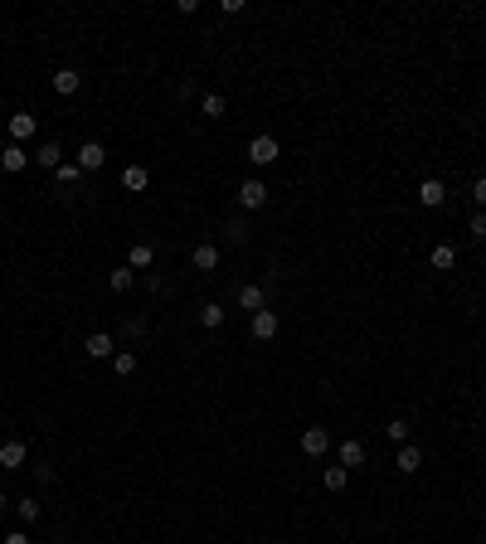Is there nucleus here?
<instances>
[{
  "mask_svg": "<svg viewBox=\"0 0 486 544\" xmlns=\"http://www.w3.org/2000/svg\"><path fill=\"white\" fill-rule=\"evenodd\" d=\"M277 156H282L277 136H253V146H248V161H253V165H272Z\"/></svg>",
  "mask_w": 486,
  "mask_h": 544,
  "instance_id": "1",
  "label": "nucleus"
},
{
  "mask_svg": "<svg viewBox=\"0 0 486 544\" xmlns=\"http://www.w3.org/2000/svg\"><path fill=\"white\" fill-rule=\"evenodd\" d=\"M108 165V146L103 141H83L78 146V170H103Z\"/></svg>",
  "mask_w": 486,
  "mask_h": 544,
  "instance_id": "2",
  "label": "nucleus"
},
{
  "mask_svg": "<svg viewBox=\"0 0 486 544\" xmlns=\"http://www.w3.org/2000/svg\"><path fill=\"white\" fill-rule=\"evenodd\" d=\"M29 161H34V156H29L25 146H15V141H10V146L0 151V170H5V175H20V170H25Z\"/></svg>",
  "mask_w": 486,
  "mask_h": 544,
  "instance_id": "3",
  "label": "nucleus"
},
{
  "mask_svg": "<svg viewBox=\"0 0 486 544\" xmlns=\"http://www.w3.org/2000/svg\"><path fill=\"white\" fill-rule=\"evenodd\" d=\"M239 204L243 209H263V204H268V185H263V180H243L239 185Z\"/></svg>",
  "mask_w": 486,
  "mask_h": 544,
  "instance_id": "4",
  "label": "nucleus"
},
{
  "mask_svg": "<svg viewBox=\"0 0 486 544\" xmlns=\"http://www.w3.org/2000/svg\"><path fill=\"white\" fill-rule=\"evenodd\" d=\"M326 447H331V433H326V428H306V433H301V452H306V457H326Z\"/></svg>",
  "mask_w": 486,
  "mask_h": 544,
  "instance_id": "5",
  "label": "nucleus"
},
{
  "mask_svg": "<svg viewBox=\"0 0 486 544\" xmlns=\"http://www.w3.org/2000/svg\"><path fill=\"white\" fill-rule=\"evenodd\" d=\"M34 127H39V122H34V112H15V117H10V141H15V146H20V141H29V136H34Z\"/></svg>",
  "mask_w": 486,
  "mask_h": 544,
  "instance_id": "6",
  "label": "nucleus"
},
{
  "mask_svg": "<svg viewBox=\"0 0 486 544\" xmlns=\"http://www.w3.org/2000/svg\"><path fill=\"white\" fill-rule=\"evenodd\" d=\"M25 442H15V437H10V442H0V466H5V471H15V466H25Z\"/></svg>",
  "mask_w": 486,
  "mask_h": 544,
  "instance_id": "7",
  "label": "nucleus"
},
{
  "mask_svg": "<svg viewBox=\"0 0 486 544\" xmlns=\"http://www.w3.org/2000/svg\"><path fill=\"white\" fill-rule=\"evenodd\" d=\"M443 199H448V190H443V180H423V185H418V204H423V209H438Z\"/></svg>",
  "mask_w": 486,
  "mask_h": 544,
  "instance_id": "8",
  "label": "nucleus"
},
{
  "mask_svg": "<svg viewBox=\"0 0 486 544\" xmlns=\"http://www.w3.org/2000/svg\"><path fill=\"white\" fill-rule=\"evenodd\" d=\"M360 462H365V442H360V437H346V442H341V466L351 471V466H360Z\"/></svg>",
  "mask_w": 486,
  "mask_h": 544,
  "instance_id": "9",
  "label": "nucleus"
},
{
  "mask_svg": "<svg viewBox=\"0 0 486 544\" xmlns=\"http://www.w3.org/2000/svg\"><path fill=\"white\" fill-rule=\"evenodd\" d=\"M253 335H258V340H272V335H277V311H253Z\"/></svg>",
  "mask_w": 486,
  "mask_h": 544,
  "instance_id": "10",
  "label": "nucleus"
},
{
  "mask_svg": "<svg viewBox=\"0 0 486 544\" xmlns=\"http://www.w3.org/2000/svg\"><path fill=\"white\" fill-rule=\"evenodd\" d=\"M78 83H83V73H78V68H58V73H54V93L73 98V93H78Z\"/></svg>",
  "mask_w": 486,
  "mask_h": 544,
  "instance_id": "11",
  "label": "nucleus"
},
{
  "mask_svg": "<svg viewBox=\"0 0 486 544\" xmlns=\"http://www.w3.org/2000/svg\"><path fill=\"white\" fill-rule=\"evenodd\" d=\"M34 165H44V170H58V165H63V151H58V141H44V146L34 151Z\"/></svg>",
  "mask_w": 486,
  "mask_h": 544,
  "instance_id": "12",
  "label": "nucleus"
},
{
  "mask_svg": "<svg viewBox=\"0 0 486 544\" xmlns=\"http://www.w3.org/2000/svg\"><path fill=\"white\" fill-rule=\"evenodd\" d=\"M146 185H151V170L146 165H127L122 170V190H146Z\"/></svg>",
  "mask_w": 486,
  "mask_h": 544,
  "instance_id": "13",
  "label": "nucleus"
},
{
  "mask_svg": "<svg viewBox=\"0 0 486 544\" xmlns=\"http://www.w3.org/2000/svg\"><path fill=\"white\" fill-rule=\"evenodd\" d=\"M112 355V335L108 330H93V335H88V360H108Z\"/></svg>",
  "mask_w": 486,
  "mask_h": 544,
  "instance_id": "14",
  "label": "nucleus"
},
{
  "mask_svg": "<svg viewBox=\"0 0 486 544\" xmlns=\"http://www.w3.org/2000/svg\"><path fill=\"white\" fill-rule=\"evenodd\" d=\"M190 263H195V268H200V272L219 268V248H214V244H200V248H195V253H190Z\"/></svg>",
  "mask_w": 486,
  "mask_h": 544,
  "instance_id": "15",
  "label": "nucleus"
},
{
  "mask_svg": "<svg viewBox=\"0 0 486 544\" xmlns=\"http://www.w3.org/2000/svg\"><path fill=\"white\" fill-rule=\"evenodd\" d=\"M263 301H268V292H263V287H253V282H248V287H239V306H243V311H263Z\"/></svg>",
  "mask_w": 486,
  "mask_h": 544,
  "instance_id": "16",
  "label": "nucleus"
},
{
  "mask_svg": "<svg viewBox=\"0 0 486 544\" xmlns=\"http://www.w3.org/2000/svg\"><path fill=\"white\" fill-rule=\"evenodd\" d=\"M433 268H438V272L457 268V248H453V244H438V248H433Z\"/></svg>",
  "mask_w": 486,
  "mask_h": 544,
  "instance_id": "17",
  "label": "nucleus"
},
{
  "mask_svg": "<svg viewBox=\"0 0 486 544\" xmlns=\"http://www.w3.org/2000/svg\"><path fill=\"white\" fill-rule=\"evenodd\" d=\"M346 481H351V471H346V466H326V471H321V486L326 491H346Z\"/></svg>",
  "mask_w": 486,
  "mask_h": 544,
  "instance_id": "18",
  "label": "nucleus"
},
{
  "mask_svg": "<svg viewBox=\"0 0 486 544\" xmlns=\"http://www.w3.org/2000/svg\"><path fill=\"white\" fill-rule=\"evenodd\" d=\"M418 466H423V452H418L413 442H404V447H399V471H418Z\"/></svg>",
  "mask_w": 486,
  "mask_h": 544,
  "instance_id": "19",
  "label": "nucleus"
},
{
  "mask_svg": "<svg viewBox=\"0 0 486 544\" xmlns=\"http://www.w3.org/2000/svg\"><path fill=\"white\" fill-rule=\"evenodd\" d=\"M112 370H117V375H122V380H127V375H136V355H132V350L112 355Z\"/></svg>",
  "mask_w": 486,
  "mask_h": 544,
  "instance_id": "20",
  "label": "nucleus"
},
{
  "mask_svg": "<svg viewBox=\"0 0 486 544\" xmlns=\"http://www.w3.org/2000/svg\"><path fill=\"white\" fill-rule=\"evenodd\" d=\"M151 258H156V253H151V244H136L132 253H127V263H132V268H151Z\"/></svg>",
  "mask_w": 486,
  "mask_h": 544,
  "instance_id": "21",
  "label": "nucleus"
},
{
  "mask_svg": "<svg viewBox=\"0 0 486 544\" xmlns=\"http://www.w3.org/2000/svg\"><path fill=\"white\" fill-rule=\"evenodd\" d=\"M200 321H205V330H219V326H224V306H214V301H210V306L200 311Z\"/></svg>",
  "mask_w": 486,
  "mask_h": 544,
  "instance_id": "22",
  "label": "nucleus"
},
{
  "mask_svg": "<svg viewBox=\"0 0 486 544\" xmlns=\"http://www.w3.org/2000/svg\"><path fill=\"white\" fill-rule=\"evenodd\" d=\"M78 175H83V170H78V161H63V165L54 170V180H58V185H73Z\"/></svg>",
  "mask_w": 486,
  "mask_h": 544,
  "instance_id": "23",
  "label": "nucleus"
},
{
  "mask_svg": "<svg viewBox=\"0 0 486 544\" xmlns=\"http://www.w3.org/2000/svg\"><path fill=\"white\" fill-rule=\"evenodd\" d=\"M200 112H205V117H224V98H219V93H205Z\"/></svg>",
  "mask_w": 486,
  "mask_h": 544,
  "instance_id": "24",
  "label": "nucleus"
},
{
  "mask_svg": "<svg viewBox=\"0 0 486 544\" xmlns=\"http://www.w3.org/2000/svg\"><path fill=\"white\" fill-rule=\"evenodd\" d=\"M132 282H136V277H132V272H127V268H117V272H112V277H108V287H112V292H127Z\"/></svg>",
  "mask_w": 486,
  "mask_h": 544,
  "instance_id": "25",
  "label": "nucleus"
},
{
  "mask_svg": "<svg viewBox=\"0 0 486 544\" xmlns=\"http://www.w3.org/2000/svg\"><path fill=\"white\" fill-rule=\"evenodd\" d=\"M384 433H389V442H399V447H404V442H408V423H404V418H394Z\"/></svg>",
  "mask_w": 486,
  "mask_h": 544,
  "instance_id": "26",
  "label": "nucleus"
},
{
  "mask_svg": "<svg viewBox=\"0 0 486 544\" xmlns=\"http://www.w3.org/2000/svg\"><path fill=\"white\" fill-rule=\"evenodd\" d=\"M15 516L25 520V525H34V520H39V501H20V506H15Z\"/></svg>",
  "mask_w": 486,
  "mask_h": 544,
  "instance_id": "27",
  "label": "nucleus"
},
{
  "mask_svg": "<svg viewBox=\"0 0 486 544\" xmlns=\"http://www.w3.org/2000/svg\"><path fill=\"white\" fill-rule=\"evenodd\" d=\"M224 234H229V239H234V244H243V239H248V224H243V219H234V224H229V229H224Z\"/></svg>",
  "mask_w": 486,
  "mask_h": 544,
  "instance_id": "28",
  "label": "nucleus"
},
{
  "mask_svg": "<svg viewBox=\"0 0 486 544\" xmlns=\"http://www.w3.org/2000/svg\"><path fill=\"white\" fill-rule=\"evenodd\" d=\"M472 234H477V239H486V214H472Z\"/></svg>",
  "mask_w": 486,
  "mask_h": 544,
  "instance_id": "29",
  "label": "nucleus"
},
{
  "mask_svg": "<svg viewBox=\"0 0 486 544\" xmlns=\"http://www.w3.org/2000/svg\"><path fill=\"white\" fill-rule=\"evenodd\" d=\"M472 194H477V204H486V175H477V185H472Z\"/></svg>",
  "mask_w": 486,
  "mask_h": 544,
  "instance_id": "30",
  "label": "nucleus"
},
{
  "mask_svg": "<svg viewBox=\"0 0 486 544\" xmlns=\"http://www.w3.org/2000/svg\"><path fill=\"white\" fill-rule=\"evenodd\" d=\"M5 544H29V535H25V530H15V535H5Z\"/></svg>",
  "mask_w": 486,
  "mask_h": 544,
  "instance_id": "31",
  "label": "nucleus"
},
{
  "mask_svg": "<svg viewBox=\"0 0 486 544\" xmlns=\"http://www.w3.org/2000/svg\"><path fill=\"white\" fill-rule=\"evenodd\" d=\"M0 511H10V501H5V491H0Z\"/></svg>",
  "mask_w": 486,
  "mask_h": 544,
  "instance_id": "32",
  "label": "nucleus"
}]
</instances>
